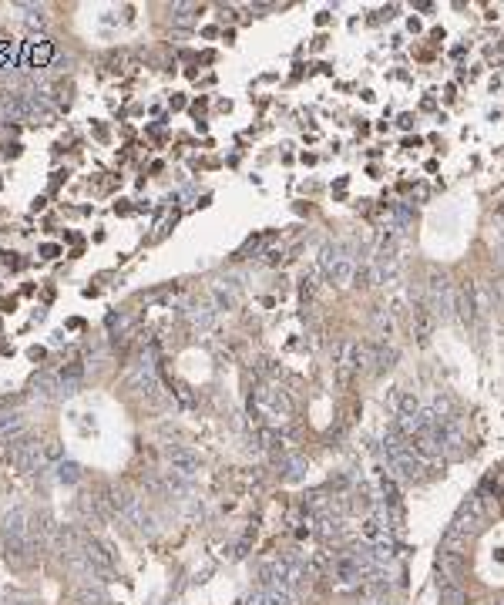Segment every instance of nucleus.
<instances>
[{"instance_id":"obj_1","label":"nucleus","mask_w":504,"mask_h":605,"mask_svg":"<svg viewBox=\"0 0 504 605\" xmlns=\"http://www.w3.org/2000/svg\"><path fill=\"white\" fill-rule=\"evenodd\" d=\"M333 357H336V380H340L343 387H349L370 363H374V343L343 340V343H336Z\"/></svg>"},{"instance_id":"obj_2","label":"nucleus","mask_w":504,"mask_h":605,"mask_svg":"<svg viewBox=\"0 0 504 605\" xmlns=\"http://www.w3.org/2000/svg\"><path fill=\"white\" fill-rule=\"evenodd\" d=\"M320 270L326 272V279L333 286H349L353 272H357V262L349 259V249L343 243H326L320 249Z\"/></svg>"},{"instance_id":"obj_3","label":"nucleus","mask_w":504,"mask_h":605,"mask_svg":"<svg viewBox=\"0 0 504 605\" xmlns=\"http://www.w3.org/2000/svg\"><path fill=\"white\" fill-rule=\"evenodd\" d=\"M427 306H430V313L437 316V320H444V316H451L454 313V286L451 279H447V272H430L427 276Z\"/></svg>"},{"instance_id":"obj_4","label":"nucleus","mask_w":504,"mask_h":605,"mask_svg":"<svg viewBox=\"0 0 504 605\" xmlns=\"http://www.w3.org/2000/svg\"><path fill=\"white\" fill-rule=\"evenodd\" d=\"M256 404L266 411V417H269L272 424H283L286 417L293 413V397L286 394L283 387H272V384L259 387V390H256Z\"/></svg>"},{"instance_id":"obj_5","label":"nucleus","mask_w":504,"mask_h":605,"mask_svg":"<svg viewBox=\"0 0 504 605\" xmlns=\"http://www.w3.org/2000/svg\"><path fill=\"white\" fill-rule=\"evenodd\" d=\"M4 457H7L17 471H27V474L38 471L40 464L47 461V457H44V448H40L38 440H24V438H13L11 448L4 451Z\"/></svg>"},{"instance_id":"obj_6","label":"nucleus","mask_w":504,"mask_h":605,"mask_svg":"<svg viewBox=\"0 0 504 605\" xmlns=\"http://www.w3.org/2000/svg\"><path fill=\"white\" fill-rule=\"evenodd\" d=\"M165 461H168V467H172V474H179V477H195L198 474V467H202V457H198L192 448H185V444H168Z\"/></svg>"},{"instance_id":"obj_7","label":"nucleus","mask_w":504,"mask_h":605,"mask_svg":"<svg viewBox=\"0 0 504 605\" xmlns=\"http://www.w3.org/2000/svg\"><path fill=\"white\" fill-rule=\"evenodd\" d=\"M454 313H457V320L471 326V323H478V306H474V279H464V283L454 289Z\"/></svg>"},{"instance_id":"obj_8","label":"nucleus","mask_w":504,"mask_h":605,"mask_svg":"<svg viewBox=\"0 0 504 605\" xmlns=\"http://www.w3.org/2000/svg\"><path fill=\"white\" fill-rule=\"evenodd\" d=\"M246 605H296V592L279 589V585H272V589H256V592L249 595Z\"/></svg>"},{"instance_id":"obj_9","label":"nucleus","mask_w":504,"mask_h":605,"mask_svg":"<svg viewBox=\"0 0 504 605\" xmlns=\"http://www.w3.org/2000/svg\"><path fill=\"white\" fill-rule=\"evenodd\" d=\"M131 387H135V390H142V394H148V397H155V394H158L155 367H152L148 360H142L135 370H131Z\"/></svg>"},{"instance_id":"obj_10","label":"nucleus","mask_w":504,"mask_h":605,"mask_svg":"<svg viewBox=\"0 0 504 605\" xmlns=\"http://www.w3.org/2000/svg\"><path fill=\"white\" fill-rule=\"evenodd\" d=\"M81 377H84V367H81V363H67L65 370L57 374V387H61V397H74V394H78Z\"/></svg>"},{"instance_id":"obj_11","label":"nucleus","mask_w":504,"mask_h":605,"mask_svg":"<svg viewBox=\"0 0 504 605\" xmlns=\"http://www.w3.org/2000/svg\"><path fill=\"white\" fill-rule=\"evenodd\" d=\"M27 427V417L21 411H4L0 413V440H13Z\"/></svg>"},{"instance_id":"obj_12","label":"nucleus","mask_w":504,"mask_h":605,"mask_svg":"<svg viewBox=\"0 0 504 605\" xmlns=\"http://www.w3.org/2000/svg\"><path fill=\"white\" fill-rule=\"evenodd\" d=\"M437 602L440 605H464V589L454 579H437Z\"/></svg>"},{"instance_id":"obj_13","label":"nucleus","mask_w":504,"mask_h":605,"mask_svg":"<svg viewBox=\"0 0 504 605\" xmlns=\"http://www.w3.org/2000/svg\"><path fill=\"white\" fill-rule=\"evenodd\" d=\"M434 313H430V306L427 303H417L414 306V323H417V336H420V343H427L430 340V333H434Z\"/></svg>"},{"instance_id":"obj_14","label":"nucleus","mask_w":504,"mask_h":605,"mask_svg":"<svg viewBox=\"0 0 504 605\" xmlns=\"http://www.w3.org/2000/svg\"><path fill=\"white\" fill-rule=\"evenodd\" d=\"M189 320H192V326H198V330H212L215 326V320H219V309L212 306H198L189 313Z\"/></svg>"},{"instance_id":"obj_15","label":"nucleus","mask_w":504,"mask_h":605,"mask_svg":"<svg viewBox=\"0 0 504 605\" xmlns=\"http://www.w3.org/2000/svg\"><path fill=\"white\" fill-rule=\"evenodd\" d=\"M54 477H57L61 484H78V481H81V464L57 461V467H54Z\"/></svg>"},{"instance_id":"obj_16","label":"nucleus","mask_w":504,"mask_h":605,"mask_svg":"<svg viewBox=\"0 0 504 605\" xmlns=\"http://www.w3.org/2000/svg\"><path fill=\"white\" fill-rule=\"evenodd\" d=\"M195 13H198L195 4H172V24H179V27L195 24Z\"/></svg>"},{"instance_id":"obj_17","label":"nucleus","mask_w":504,"mask_h":605,"mask_svg":"<svg viewBox=\"0 0 504 605\" xmlns=\"http://www.w3.org/2000/svg\"><path fill=\"white\" fill-rule=\"evenodd\" d=\"M78 599L84 605H108V595L101 592V585H91V582H84L78 589Z\"/></svg>"},{"instance_id":"obj_18","label":"nucleus","mask_w":504,"mask_h":605,"mask_svg":"<svg viewBox=\"0 0 504 605\" xmlns=\"http://www.w3.org/2000/svg\"><path fill=\"white\" fill-rule=\"evenodd\" d=\"M34 394H40V397H61V387H57V377L40 374L38 380H34Z\"/></svg>"},{"instance_id":"obj_19","label":"nucleus","mask_w":504,"mask_h":605,"mask_svg":"<svg viewBox=\"0 0 504 605\" xmlns=\"http://www.w3.org/2000/svg\"><path fill=\"white\" fill-rule=\"evenodd\" d=\"M360 531H363V538H366V541H380V538H387V528H383V525H380V518H376V515L363 518Z\"/></svg>"},{"instance_id":"obj_20","label":"nucleus","mask_w":504,"mask_h":605,"mask_svg":"<svg viewBox=\"0 0 504 605\" xmlns=\"http://www.w3.org/2000/svg\"><path fill=\"white\" fill-rule=\"evenodd\" d=\"M397 360V350L393 347H374V363H376V374H383L387 367H393Z\"/></svg>"},{"instance_id":"obj_21","label":"nucleus","mask_w":504,"mask_h":605,"mask_svg":"<svg viewBox=\"0 0 504 605\" xmlns=\"http://www.w3.org/2000/svg\"><path fill=\"white\" fill-rule=\"evenodd\" d=\"M420 411V400L414 397V394H397V417H410V413H417Z\"/></svg>"},{"instance_id":"obj_22","label":"nucleus","mask_w":504,"mask_h":605,"mask_svg":"<svg viewBox=\"0 0 504 605\" xmlns=\"http://www.w3.org/2000/svg\"><path fill=\"white\" fill-rule=\"evenodd\" d=\"M212 299H215V309H235V296L225 293L222 286H212Z\"/></svg>"},{"instance_id":"obj_23","label":"nucleus","mask_w":504,"mask_h":605,"mask_svg":"<svg viewBox=\"0 0 504 605\" xmlns=\"http://www.w3.org/2000/svg\"><path fill=\"white\" fill-rule=\"evenodd\" d=\"M283 467H286V477H289V481H299L303 471H306V464L299 461V457H283Z\"/></svg>"},{"instance_id":"obj_24","label":"nucleus","mask_w":504,"mask_h":605,"mask_svg":"<svg viewBox=\"0 0 504 605\" xmlns=\"http://www.w3.org/2000/svg\"><path fill=\"white\" fill-rule=\"evenodd\" d=\"M376 326H380V333H387L393 330V323H390V316H383V309H376Z\"/></svg>"},{"instance_id":"obj_25","label":"nucleus","mask_w":504,"mask_h":605,"mask_svg":"<svg viewBox=\"0 0 504 605\" xmlns=\"http://www.w3.org/2000/svg\"><path fill=\"white\" fill-rule=\"evenodd\" d=\"M494 296H498V303L504 306V279H498V283L491 286V303H494Z\"/></svg>"},{"instance_id":"obj_26","label":"nucleus","mask_w":504,"mask_h":605,"mask_svg":"<svg viewBox=\"0 0 504 605\" xmlns=\"http://www.w3.org/2000/svg\"><path fill=\"white\" fill-rule=\"evenodd\" d=\"M363 605H387V602H383V599H366Z\"/></svg>"}]
</instances>
